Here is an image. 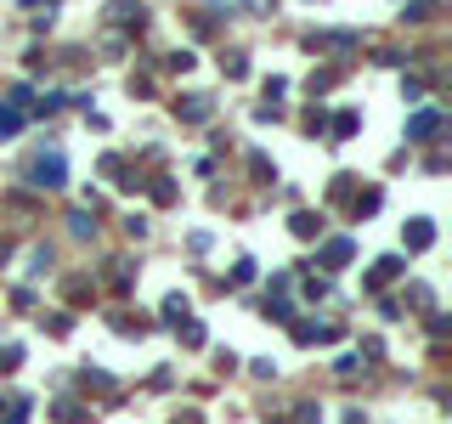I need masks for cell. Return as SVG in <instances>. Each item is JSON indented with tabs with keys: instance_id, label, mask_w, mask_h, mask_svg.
Masks as SVG:
<instances>
[{
	"instance_id": "cell-2",
	"label": "cell",
	"mask_w": 452,
	"mask_h": 424,
	"mask_svg": "<svg viewBox=\"0 0 452 424\" xmlns=\"http://www.w3.org/2000/svg\"><path fill=\"white\" fill-rule=\"evenodd\" d=\"M435 124H441V113H419V119H413V136H430Z\"/></svg>"
},
{
	"instance_id": "cell-1",
	"label": "cell",
	"mask_w": 452,
	"mask_h": 424,
	"mask_svg": "<svg viewBox=\"0 0 452 424\" xmlns=\"http://www.w3.org/2000/svg\"><path fill=\"white\" fill-rule=\"evenodd\" d=\"M430 232H435L430 221H413V227H407V238H413V243H407V249H430Z\"/></svg>"
}]
</instances>
